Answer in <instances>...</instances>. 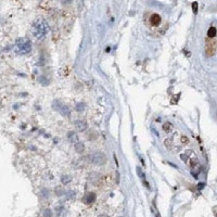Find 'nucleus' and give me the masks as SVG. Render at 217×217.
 I'll return each mask as SVG.
<instances>
[{
	"instance_id": "f8f14e48",
	"label": "nucleus",
	"mask_w": 217,
	"mask_h": 217,
	"mask_svg": "<svg viewBox=\"0 0 217 217\" xmlns=\"http://www.w3.org/2000/svg\"><path fill=\"white\" fill-rule=\"evenodd\" d=\"M100 217H109V216H107V215H101Z\"/></svg>"
},
{
	"instance_id": "39448f33",
	"label": "nucleus",
	"mask_w": 217,
	"mask_h": 217,
	"mask_svg": "<svg viewBox=\"0 0 217 217\" xmlns=\"http://www.w3.org/2000/svg\"><path fill=\"white\" fill-rule=\"evenodd\" d=\"M150 22H151V24H152L153 26H157L159 24H161V22H162V19H161V17L157 13H154V14H152V15H151Z\"/></svg>"
},
{
	"instance_id": "1a4fd4ad",
	"label": "nucleus",
	"mask_w": 217,
	"mask_h": 217,
	"mask_svg": "<svg viewBox=\"0 0 217 217\" xmlns=\"http://www.w3.org/2000/svg\"><path fill=\"white\" fill-rule=\"evenodd\" d=\"M75 149H76V151L77 152H83V150H84V146H83V143H80V142H77L76 143V146H75Z\"/></svg>"
},
{
	"instance_id": "9b49d317",
	"label": "nucleus",
	"mask_w": 217,
	"mask_h": 217,
	"mask_svg": "<svg viewBox=\"0 0 217 217\" xmlns=\"http://www.w3.org/2000/svg\"><path fill=\"white\" fill-rule=\"evenodd\" d=\"M168 126H170V124H165V125H164V130L168 129Z\"/></svg>"
},
{
	"instance_id": "f03ea898",
	"label": "nucleus",
	"mask_w": 217,
	"mask_h": 217,
	"mask_svg": "<svg viewBox=\"0 0 217 217\" xmlns=\"http://www.w3.org/2000/svg\"><path fill=\"white\" fill-rule=\"evenodd\" d=\"M32 51V43L30 40L20 38L15 43V52L19 54H27Z\"/></svg>"
},
{
	"instance_id": "f257e3e1",
	"label": "nucleus",
	"mask_w": 217,
	"mask_h": 217,
	"mask_svg": "<svg viewBox=\"0 0 217 217\" xmlns=\"http://www.w3.org/2000/svg\"><path fill=\"white\" fill-rule=\"evenodd\" d=\"M32 33L36 39H43L49 33V25L45 20L38 19L33 23L32 25Z\"/></svg>"
},
{
	"instance_id": "423d86ee",
	"label": "nucleus",
	"mask_w": 217,
	"mask_h": 217,
	"mask_svg": "<svg viewBox=\"0 0 217 217\" xmlns=\"http://www.w3.org/2000/svg\"><path fill=\"white\" fill-rule=\"evenodd\" d=\"M94 200H96V195L94 193H87L85 197H84L83 201L85 204H91L94 203Z\"/></svg>"
},
{
	"instance_id": "20e7f679",
	"label": "nucleus",
	"mask_w": 217,
	"mask_h": 217,
	"mask_svg": "<svg viewBox=\"0 0 217 217\" xmlns=\"http://www.w3.org/2000/svg\"><path fill=\"white\" fill-rule=\"evenodd\" d=\"M53 104H57V107H56V110H58L59 112H60L62 115H64V116H70V110H68V107H66V105H64V104H62L61 102H54Z\"/></svg>"
},
{
	"instance_id": "9d476101",
	"label": "nucleus",
	"mask_w": 217,
	"mask_h": 217,
	"mask_svg": "<svg viewBox=\"0 0 217 217\" xmlns=\"http://www.w3.org/2000/svg\"><path fill=\"white\" fill-rule=\"evenodd\" d=\"M192 8H193L194 12H197V10H198V4L197 2H193V4H192Z\"/></svg>"
},
{
	"instance_id": "7ed1b4c3",
	"label": "nucleus",
	"mask_w": 217,
	"mask_h": 217,
	"mask_svg": "<svg viewBox=\"0 0 217 217\" xmlns=\"http://www.w3.org/2000/svg\"><path fill=\"white\" fill-rule=\"evenodd\" d=\"M90 161L94 164H97V165H102L107 162V157L102 152H94L89 156Z\"/></svg>"
},
{
	"instance_id": "6e6552de",
	"label": "nucleus",
	"mask_w": 217,
	"mask_h": 217,
	"mask_svg": "<svg viewBox=\"0 0 217 217\" xmlns=\"http://www.w3.org/2000/svg\"><path fill=\"white\" fill-rule=\"evenodd\" d=\"M215 35H216L215 27H211L210 30H208V32H207V36L210 37V38H213V37H215Z\"/></svg>"
},
{
	"instance_id": "0eeeda50",
	"label": "nucleus",
	"mask_w": 217,
	"mask_h": 217,
	"mask_svg": "<svg viewBox=\"0 0 217 217\" xmlns=\"http://www.w3.org/2000/svg\"><path fill=\"white\" fill-rule=\"evenodd\" d=\"M75 125H76V128L78 130H85L87 128V124L85 122H83V120H77Z\"/></svg>"
}]
</instances>
